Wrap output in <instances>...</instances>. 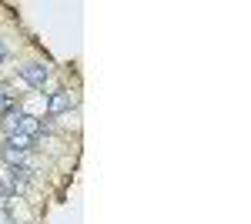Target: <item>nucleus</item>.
Returning a JSON list of instances; mask_svg holds the SVG:
<instances>
[{"label": "nucleus", "mask_w": 251, "mask_h": 224, "mask_svg": "<svg viewBox=\"0 0 251 224\" xmlns=\"http://www.w3.org/2000/svg\"><path fill=\"white\" fill-rule=\"evenodd\" d=\"M7 57H10V47H7V40H0V64H3Z\"/></svg>", "instance_id": "obj_5"}, {"label": "nucleus", "mask_w": 251, "mask_h": 224, "mask_svg": "<svg viewBox=\"0 0 251 224\" xmlns=\"http://www.w3.org/2000/svg\"><path fill=\"white\" fill-rule=\"evenodd\" d=\"M40 144V137H30V134H24V131H10V134H3V148H14V150H37Z\"/></svg>", "instance_id": "obj_3"}, {"label": "nucleus", "mask_w": 251, "mask_h": 224, "mask_svg": "<svg viewBox=\"0 0 251 224\" xmlns=\"http://www.w3.org/2000/svg\"><path fill=\"white\" fill-rule=\"evenodd\" d=\"M0 161L7 168H17V164H30V154L27 150H14V148H0Z\"/></svg>", "instance_id": "obj_4"}, {"label": "nucleus", "mask_w": 251, "mask_h": 224, "mask_svg": "<svg viewBox=\"0 0 251 224\" xmlns=\"http://www.w3.org/2000/svg\"><path fill=\"white\" fill-rule=\"evenodd\" d=\"M74 94L67 91V87H57V91L47 97V117L54 121V117H60V114H67V111H74Z\"/></svg>", "instance_id": "obj_2"}, {"label": "nucleus", "mask_w": 251, "mask_h": 224, "mask_svg": "<svg viewBox=\"0 0 251 224\" xmlns=\"http://www.w3.org/2000/svg\"><path fill=\"white\" fill-rule=\"evenodd\" d=\"M17 74H20V80H24L30 91H44V87H47V80H50V67H47L44 60H27Z\"/></svg>", "instance_id": "obj_1"}]
</instances>
